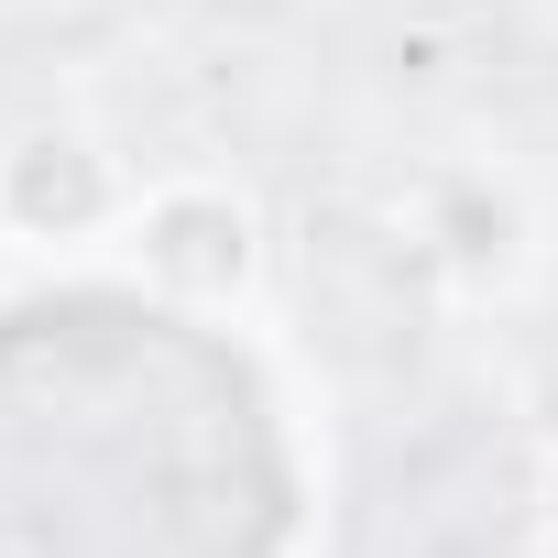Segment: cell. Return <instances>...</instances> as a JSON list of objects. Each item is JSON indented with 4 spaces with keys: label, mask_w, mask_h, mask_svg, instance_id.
<instances>
[{
    "label": "cell",
    "mask_w": 558,
    "mask_h": 558,
    "mask_svg": "<svg viewBox=\"0 0 558 558\" xmlns=\"http://www.w3.org/2000/svg\"><path fill=\"white\" fill-rule=\"evenodd\" d=\"M307 438L241 318L143 274L0 296V558H296Z\"/></svg>",
    "instance_id": "cell-1"
},
{
    "label": "cell",
    "mask_w": 558,
    "mask_h": 558,
    "mask_svg": "<svg viewBox=\"0 0 558 558\" xmlns=\"http://www.w3.org/2000/svg\"><path fill=\"white\" fill-rule=\"evenodd\" d=\"M525 514H536V547L558 558V438H547V460H536V493H525Z\"/></svg>",
    "instance_id": "cell-5"
},
{
    "label": "cell",
    "mask_w": 558,
    "mask_h": 558,
    "mask_svg": "<svg viewBox=\"0 0 558 558\" xmlns=\"http://www.w3.org/2000/svg\"><path fill=\"white\" fill-rule=\"evenodd\" d=\"M121 274H143L154 296L197 307V318H252L263 274H274V230H263V197L219 165H186V175H143L132 219H121Z\"/></svg>",
    "instance_id": "cell-2"
},
{
    "label": "cell",
    "mask_w": 558,
    "mask_h": 558,
    "mask_svg": "<svg viewBox=\"0 0 558 558\" xmlns=\"http://www.w3.org/2000/svg\"><path fill=\"white\" fill-rule=\"evenodd\" d=\"M132 197H143V175L88 121H23L12 143H0V241L12 252H45V263L121 252Z\"/></svg>",
    "instance_id": "cell-4"
},
{
    "label": "cell",
    "mask_w": 558,
    "mask_h": 558,
    "mask_svg": "<svg viewBox=\"0 0 558 558\" xmlns=\"http://www.w3.org/2000/svg\"><path fill=\"white\" fill-rule=\"evenodd\" d=\"M405 241H416L427 286H438L449 307H514V296L536 286L547 219H536V197H525L514 165L460 154V165H427V175L405 186Z\"/></svg>",
    "instance_id": "cell-3"
}]
</instances>
